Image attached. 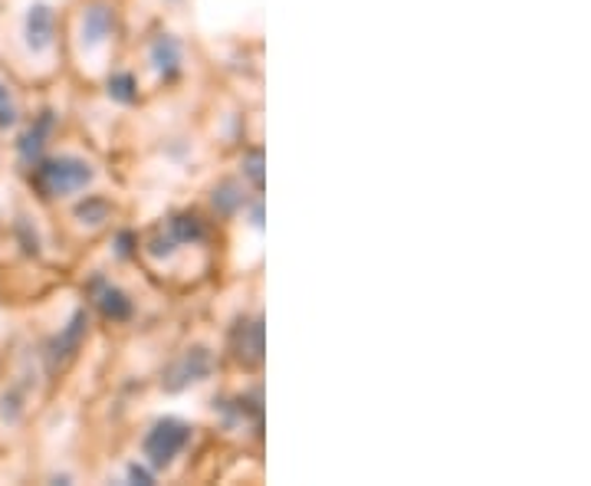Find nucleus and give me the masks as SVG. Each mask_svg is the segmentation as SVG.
<instances>
[{
    "label": "nucleus",
    "mask_w": 591,
    "mask_h": 486,
    "mask_svg": "<svg viewBox=\"0 0 591 486\" xmlns=\"http://www.w3.org/2000/svg\"><path fill=\"white\" fill-rule=\"evenodd\" d=\"M95 178V168L79 158V155H56L50 162H40L37 165V188L47 194V197H73L79 191H86Z\"/></svg>",
    "instance_id": "f257e3e1"
},
{
    "label": "nucleus",
    "mask_w": 591,
    "mask_h": 486,
    "mask_svg": "<svg viewBox=\"0 0 591 486\" xmlns=\"http://www.w3.org/2000/svg\"><path fill=\"white\" fill-rule=\"evenodd\" d=\"M191 444V424L178 421V418H165L155 421L152 431L142 440V453L155 470H168Z\"/></svg>",
    "instance_id": "f03ea898"
},
{
    "label": "nucleus",
    "mask_w": 591,
    "mask_h": 486,
    "mask_svg": "<svg viewBox=\"0 0 591 486\" xmlns=\"http://www.w3.org/2000/svg\"><path fill=\"white\" fill-rule=\"evenodd\" d=\"M210 355L204 348H188L171 369H168V379H165V388L168 392H181L188 385H197L210 375Z\"/></svg>",
    "instance_id": "7ed1b4c3"
},
{
    "label": "nucleus",
    "mask_w": 591,
    "mask_h": 486,
    "mask_svg": "<svg viewBox=\"0 0 591 486\" xmlns=\"http://www.w3.org/2000/svg\"><path fill=\"white\" fill-rule=\"evenodd\" d=\"M24 37L34 53H50L56 43V14L47 4H34L24 21Z\"/></svg>",
    "instance_id": "20e7f679"
},
{
    "label": "nucleus",
    "mask_w": 591,
    "mask_h": 486,
    "mask_svg": "<svg viewBox=\"0 0 591 486\" xmlns=\"http://www.w3.org/2000/svg\"><path fill=\"white\" fill-rule=\"evenodd\" d=\"M112 40V11L108 8H89L82 17V43L89 53L102 50Z\"/></svg>",
    "instance_id": "39448f33"
},
{
    "label": "nucleus",
    "mask_w": 591,
    "mask_h": 486,
    "mask_svg": "<svg viewBox=\"0 0 591 486\" xmlns=\"http://www.w3.org/2000/svg\"><path fill=\"white\" fill-rule=\"evenodd\" d=\"M92 299L102 309V316L112 319V322H126L136 312L132 299L123 290H118V286H112V283H99V290L92 293Z\"/></svg>",
    "instance_id": "423d86ee"
},
{
    "label": "nucleus",
    "mask_w": 591,
    "mask_h": 486,
    "mask_svg": "<svg viewBox=\"0 0 591 486\" xmlns=\"http://www.w3.org/2000/svg\"><path fill=\"white\" fill-rule=\"evenodd\" d=\"M152 63H155V69H158V73L175 76V73L181 69V63H184L181 43H178L171 34H162V37L155 40V47H152Z\"/></svg>",
    "instance_id": "0eeeda50"
},
{
    "label": "nucleus",
    "mask_w": 591,
    "mask_h": 486,
    "mask_svg": "<svg viewBox=\"0 0 591 486\" xmlns=\"http://www.w3.org/2000/svg\"><path fill=\"white\" fill-rule=\"evenodd\" d=\"M17 118H21L17 99H14V92L4 82H0V129H14Z\"/></svg>",
    "instance_id": "6e6552de"
},
{
    "label": "nucleus",
    "mask_w": 591,
    "mask_h": 486,
    "mask_svg": "<svg viewBox=\"0 0 591 486\" xmlns=\"http://www.w3.org/2000/svg\"><path fill=\"white\" fill-rule=\"evenodd\" d=\"M132 89H136V79H132L129 73H115V76L108 79V95L118 99V102H136L139 92H132Z\"/></svg>",
    "instance_id": "1a4fd4ad"
},
{
    "label": "nucleus",
    "mask_w": 591,
    "mask_h": 486,
    "mask_svg": "<svg viewBox=\"0 0 591 486\" xmlns=\"http://www.w3.org/2000/svg\"><path fill=\"white\" fill-rule=\"evenodd\" d=\"M129 476L132 479H142V483H155V476L149 470H142V466H129Z\"/></svg>",
    "instance_id": "9d476101"
}]
</instances>
